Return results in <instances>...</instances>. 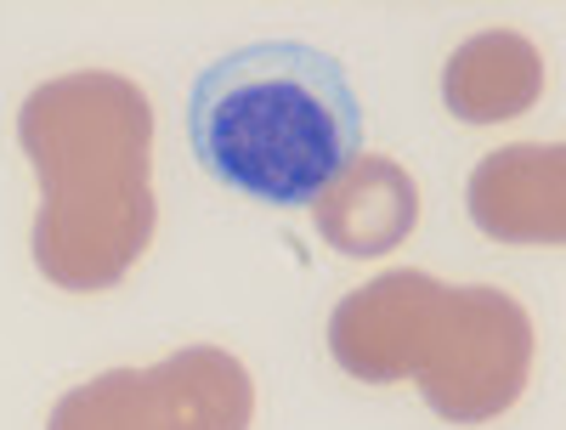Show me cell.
Wrapping results in <instances>:
<instances>
[{
	"label": "cell",
	"instance_id": "6da1fadb",
	"mask_svg": "<svg viewBox=\"0 0 566 430\" xmlns=\"http://www.w3.org/2000/svg\"><path fill=\"white\" fill-rule=\"evenodd\" d=\"M187 141L205 176L272 210H306L363 154V103L335 52L250 40L193 80Z\"/></svg>",
	"mask_w": 566,
	"mask_h": 430
},
{
	"label": "cell",
	"instance_id": "7a4b0ae2",
	"mask_svg": "<svg viewBox=\"0 0 566 430\" xmlns=\"http://www.w3.org/2000/svg\"><path fill=\"white\" fill-rule=\"evenodd\" d=\"M312 210L340 255H386L419 227V181L386 154H357Z\"/></svg>",
	"mask_w": 566,
	"mask_h": 430
}]
</instances>
